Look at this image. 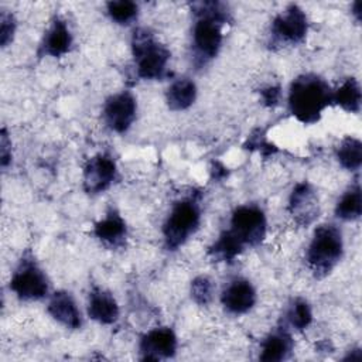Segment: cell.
Segmentation results:
<instances>
[{"label": "cell", "instance_id": "1", "mask_svg": "<svg viewBox=\"0 0 362 362\" xmlns=\"http://www.w3.org/2000/svg\"><path fill=\"white\" fill-rule=\"evenodd\" d=\"M191 11L192 62L202 68L218 55L223 41L222 28L232 21V16L228 6L221 1H197L191 4Z\"/></svg>", "mask_w": 362, "mask_h": 362}, {"label": "cell", "instance_id": "2", "mask_svg": "<svg viewBox=\"0 0 362 362\" xmlns=\"http://www.w3.org/2000/svg\"><path fill=\"white\" fill-rule=\"evenodd\" d=\"M287 103L290 113L298 122L314 124L332 103V89L322 76L303 74L291 82Z\"/></svg>", "mask_w": 362, "mask_h": 362}, {"label": "cell", "instance_id": "3", "mask_svg": "<svg viewBox=\"0 0 362 362\" xmlns=\"http://www.w3.org/2000/svg\"><path fill=\"white\" fill-rule=\"evenodd\" d=\"M344 256V238L335 223L315 228L305 252V262L315 279L327 277Z\"/></svg>", "mask_w": 362, "mask_h": 362}, {"label": "cell", "instance_id": "4", "mask_svg": "<svg viewBox=\"0 0 362 362\" xmlns=\"http://www.w3.org/2000/svg\"><path fill=\"white\" fill-rule=\"evenodd\" d=\"M136 75L144 81H161L170 75V51L147 28H136L132 35Z\"/></svg>", "mask_w": 362, "mask_h": 362}, {"label": "cell", "instance_id": "5", "mask_svg": "<svg viewBox=\"0 0 362 362\" xmlns=\"http://www.w3.org/2000/svg\"><path fill=\"white\" fill-rule=\"evenodd\" d=\"M199 194H191L175 201L163 225L164 246L167 250H177L199 228L201 204Z\"/></svg>", "mask_w": 362, "mask_h": 362}, {"label": "cell", "instance_id": "6", "mask_svg": "<svg viewBox=\"0 0 362 362\" xmlns=\"http://www.w3.org/2000/svg\"><path fill=\"white\" fill-rule=\"evenodd\" d=\"M10 290L21 301H38L48 296L49 281L30 252L20 259L10 279Z\"/></svg>", "mask_w": 362, "mask_h": 362}, {"label": "cell", "instance_id": "7", "mask_svg": "<svg viewBox=\"0 0 362 362\" xmlns=\"http://www.w3.org/2000/svg\"><path fill=\"white\" fill-rule=\"evenodd\" d=\"M308 33V18L297 4H288L280 11L270 25V48L296 47L301 44Z\"/></svg>", "mask_w": 362, "mask_h": 362}, {"label": "cell", "instance_id": "8", "mask_svg": "<svg viewBox=\"0 0 362 362\" xmlns=\"http://www.w3.org/2000/svg\"><path fill=\"white\" fill-rule=\"evenodd\" d=\"M245 249L263 242L267 230V219L263 209L255 204H245L232 212L229 229H226Z\"/></svg>", "mask_w": 362, "mask_h": 362}, {"label": "cell", "instance_id": "9", "mask_svg": "<svg viewBox=\"0 0 362 362\" xmlns=\"http://www.w3.org/2000/svg\"><path fill=\"white\" fill-rule=\"evenodd\" d=\"M117 178V165L112 156L106 153H99L90 157L82 174L83 191L89 195H96L105 192Z\"/></svg>", "mask_w": 362, "mask_h": 362}, {"label": "cell", "instance_id": "10", "mask_svg": "<svg viewBox=\"0 0 362 362\" xmlns=\"http://www.w3.org/2000/svg\"><path fill=\"white\" fill-rule=\"evenodd\" d=\"M137 100L129 90L109 96L103 105V120L116 133H126L136 120Z\"/></svg>", "mask_w": 362, "mask_h": 362}, {"label": "cell", "instance_id": "11", "mask_svg": "<svg viewBox=\"0 0 362 362\" xmlns=\"http://www.w3.org/2000/svg\"><path fill=\"white\" fill-rule=\"evenodd\" d=\"M287 209L298 226H308L318 218V195L308 181H301L293 188Z\"/></svg>", "mask_w": 362, "mask_h": 362}, {"label": "cell", "instance_id": "12", "mask_svg": "<svg viewBox=\"0 0 362 362\" xmlns=\"http://www.w3.org/2000/svg\"><path fill=\"white\" fill-rule=\"evenodd\" d=\"M178 348V339L173 328L157 327L147 331L139 342L143 361H160L173 358Z\"/></svg>", "mask_w": 362, "mask_h": 362}, {"label": "cell", "instance_id": "13", "mask_svg": "<svg viewBox=\"0 0 362 362\" xmlns=\"http://www.w3.org/2000/svg\"><path fill=\"white\" fill-rule=\"evenodd\" d=\"M257 296L253 284L243 277L232 279L221 293L223 310L230 315H243L256 304Z\"/></svg>", "mask_w": 362, "mask_h": 362}, {"label": "cell", "instance_id": "14", "mask_svg": "<svg viewBox=\"0 0 362 362\" xmlns=\"http://www.w3.org/2000/svg\"><path fill=\"white\" fill-rule=\"evenodd\" d=\"M72 41H74L72 33H71L66 21L57 16L51 21L47 31L44 33V37L40 42L37 55L40 58H44V57L59 58L71 49Z\"/></svg>", "mask_w": 362, "mask_h": 362}, {"label": "cell", "instance_id": "15", "mask_svg": "<svg viewBox=\"0 0 362 362\" xmlns=\"http://www.w3.org/2000/svg\"><path fill=\"white\" fill-rule=\"evenodd\" d=\"M119 314L120 310L113 294L102 287H92L88 296L89 318L102 325H112L119 320Z\"/></svg>", "mask_w": 362, "mask_h": 362}, {"label": "cell", "instance_id": "16", "mask_svg": "<svg viewBox=\"0 0 362 362\" xmlns=\"http://www.w3.org/2000/svg\"><path fill=\"white\" fill-rule=\"evenodd\" d=\"M93 235L106 247L119 249L126 242L127 225L122 215L112 208L100 221L95 223Z\"/></svg>", "mask_w": 362, "mask_h": 362}, {"label": "cell", "instance_id": "17", "mask_svg": "<svg viewBox=\"0 0 362 362\" xmlns=\"http://www.w3.org/2000/svg\"><path fill=\"white\" fill-rule=\"evenodd\" d=\"M48 314L61 325L69 329H79L82 327V315L71 293L59 290L51 294L48 305Z\"/></svg>", "mask_w": 362, "mask_h": 362}, {"label": "cell", "instance_id": "18", "mask_svg": "<svg viewBox=\"0 0 362 362\" xmlns=\"http://www.w3.org/2000/svg\"><path fill=\"white\" fill-rule=\"evenodd\" d=\"M294 349V339L291 331L283 324L272 331L260 345L259 359L264 362H279L290 358Z\"/></svg>", "mask_w": 362, "mask_h": 362}, {"label": "cell", "instance_id": "19", "mask_svg": "<svg viewBox=\"0 0 362 362\" xmlns=\"http://www.w3.org/2000/svg\"><path fill=\"white\" fill-rule=\"evenodd\" d=\"M197 99V85L189 78L174 79L165 90V102L170 110L181 112L194 105Z\"/></svg>", "mask_w": 362, "mask_h": 362}, {"label": "cell", "instance_id": "20", "mask_svg": "<svg viewBox=\"0 0 362 362\" xmlns=\"http://www.w3.org/2000/svg\"><path fill=\"white\" fill-rule=\"evenodd\" d=\"M362 214V191L358 180L341 195L335 205V216L341 221L359 219Z\"/></svg>", "mask_w": 362, "mask_h": 362}, {"label": "cell", "instance_id": "21", "mask_svg": "<svg viewBox=\"0 0 362 362\" xmlns=\"http://www.w3.org/2000/svg\"><path fill=\"white\" fill-rule=\"evenodd\" d=\"M361 86L355 78H346L335 90H332V103L349 113L361 110Z\"/></svg>", "mask_w": 362, "mask_h": 362}, {"label": "cell", "instance_id": "22", "mask_svg": "<svg viewBox=\"0 0 362 362\" xmlns=\"http://www.w3.org/2000/svg\"><path fill=\"white\" fill-rule=\"evenodd\" d=\"M243 250L245 247L228 230H223L208 247L206 255L212 262L232 263Z\"/></svg>", "mask_w": 362, "mask_h": 362}, {"label": "cell", "instance_id": "23", "mask_svg": "<svg viewBox=\"0 0 362 362\" xmlns=\"http://www.w3.org/2000/svg\"><path fill=\"white\" fill-rule=\"evenodd\" d=\"M311 322H313V311L308 301L301 297L294 298L284 314L283 325L287 327L288 329H294L300 332L307 329Z\"/></svg>", "mask_w": 362, "mask_h": 362}, {"label": "cell", "instance_id": "24", "mask_svg": "<svg viewBox=\"0 0 362 362\" xmlns=\"http://www.w3.org/2000/svg\"><path fill=\"white\" fill-rule=\"evenodd\" d=\"M339 165L348 171H358L362 164V143L355 137H345L335 151Z\"/></svg>", "mask_w": 362, "mask_h": 362}, {"label": "cell", "instance_id": "25", "mask_svg": "<svg viewBox=\"0 0 362 362\" xmlns=\"http://www.w3.org/2000/svg\"><path fill=\"white\" fill-rule=\"evenodd\" d=\"M106 13L116 24L129 25L137 18L139 6L132 0H113L106 3Z\"/></svg>", "mask_w": 362, "mask_h": 362}, {"label": "cell", "instance_id": "26", "mask_svg": "<svg viewBox=\"0 0 362 362\" xmlns=\"http://www.w3.org/2000/svg\"><path fill=\"white\" fill-rule=\"evenodd\" d=\"M214 291H215L214 281L208 276H198L191 281L189 294H191V298L198 305L205 307L211 304L214 298Z\"/></svg>", "mask_w": 362, "mask_h": 362}, {"label": "cell", "instance_id": "27", "mask_svg": "<svg viewBox=\"0 0 362 362\" xmlns=\"http://www.w3.org/2000/svg\"><path fill=\"white\" fill-rule=\"evenodd\" d=\"M16 18L11 13L1 10V16H0V44L1 47H7L13 38H14V33H16Z\"/></svg>", "mask_w": 362, "mask_h": 362}, {"label": "cell", "instance_id": "28", "mask_svg": "<svg viewBox=\"0 0 362 362\" xmlns=\"http://www.w3.org/2000/svg\"><path fill=\"white\" fill-rule=\"evenodd\" d=\"M260 99L264 106L273 107L277 106L281 99V88L279 85H270L263 89H260Z\"/></svg>", "mask_w": 362, "mask_h": 362}, {"label": "cell", "instance_id": "29", "mask_svg": "<svg viewBox=\"0 0 362 362\" xmlns=\"http://www.w3.org/2000/svg\"><path fill=\"white\" fill-rule=\"evenodd\" d=\"M11 161V140L8 139L7 130L3 127L0 133V164L3 168Z\"/></svg>", "mask_w": 362, "mask_h": 362}, {"label": "cell", "instance_id": "30", "mask_svg": "<svg viewBox=\"0 0 362 362\" xmlns=\"http://www.w3.org/2000/svg\"><path fill=\"white\" fill-rule=\"evenodd\" d=\"M344 359H345V361H348V359H351V361H361V359H362V351H361V348L352 349V352H349Z\"/></svg>", "mask_w": 362, "mask_h": 362}, {"label": "cell", "instance_id": "31", "mask_svg": "<svg viewBox=\"0 0 362 362\" xmlns=\"http://www.w3.org/2000/svg\"><path fill=\"white\" fill-rule=\"evenodd\" d=\"M361 7H362V4H361V1H355L354 4H352V14L355 16V20L359 23L361 21Z\"/></svg>", "mask_w": 362, "mask_h": 362}]
</instances>
